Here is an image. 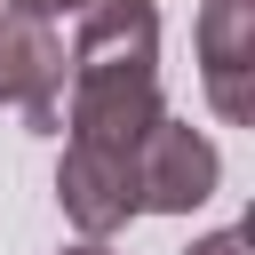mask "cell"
Segmentation results:
<instances>
[{
  "mask_svg": "<svg viewBox=\"0 0 255 255\" xmlns=\"http://www.w3.org/2000/svg\"><path fill=\"white\" fill-rule=\"evenodd\" d=\"M64 88H72V104L56 120L72 128V143L135 151L143 128L167 112L159 104V8L151 0H88L80 40L64 56Z\"/></svg>",
  "mask_w": 255,
  "mask_h": 255,
  "instance_id": "6da1fadb",
  "label": "cell"
},
{
  "mask_svg": "<svg viewBox=\"0 0 255 255\" xmlns=\"http://www.w3.org/2000/svg\"><path fill=\"white\" fill-rule=\"evenodd\" d=\"M215 175H223V159H215V143H207L199 128H183V120H167V112L143 128V143H135V207H151V215H191V207L215 199Z\"/></svg>",
  "mask_w": 255,
  "mask_h": 255,
  "instance_id": "7a4b0ae2",
  "label": "cell"
},
{
  "mask_svg": "<svg viewBox=\"0 0 255 255\" xmlns=\"http://www.w3.org/2000/svg\"><path fill=\"white\" fill-rule=\"evenodd\" d=\"M199 80L215 120H255V0H207L199 8Z\"/></svg>",
  "mask_w": 255,
  "mask_h": 255,
  "instance_id": "3957f363",
  "label": "cell"
},
{
  "mask_svg": "<svg viewBox=\"0 0 255 255\" xmlns=\"http://www.w3.org/2000/svg\"><path fill=\"white\" fill-rule=\"evenodd\" d=\"M56 199L64 215L88 231V239H112L135 207V151H112V143H64V167H56Z\"/></svg>",
  "mask_w": 255,
  "mask_h": 255,
  "instance_id": "277c9868",
  "label": "cell"
},
{
  "mask_svg": "<svg viewBox=\"0 0 255 255\" xmlns=\"http://www.w3.org/2000/svg\"><path fill=\"white\" fill-rule=\"evenodd\" d=\"M0 104H16L32 128H56V104H64V40L48 32V16L0 8Z\"/></svg>",
  "mask_w": 255,
  "mask_h": 255,
  "instance_id": "5b68a950",
  "label": "cell"
},
{
  "mask_svg": "<svg viewBox=\"0 0 255 255\" xmlns=\"http://www.w3.org/2000/svg\"><path fill=\"white\" fill-rule=\"evenodd\" d=\"M191 255H255V247H247V231H207Z\"/></svg>",
  "mask_w": 255,
  "mask_h": 255,
  "instance_id": "8992f818",
  "label": "cell"
},
{
  "mask_svg": "<svg viewBox=\"0 0 255 255\" xmlns=\"http://www.w3.org/2000/svg\"><path fill=\"white\" fill-rule=\"evenodd\" d=\"M0 8H16V16H64V8H88V0H0Z\"/></svg>",
  "mask_w": 255,
  "mask_h": 255,
  "instance_id": "52a82bcc",
  "label": "cell"
},
{
  "mask_svg": "<svg viewBox=\"0 0 255 255\" xmlns=\"http://www.w3.org/2000/svg\"><path fill=\"white\" fill-rule=\"evenodd\" d=\"M64 255H112V247H104V239H80V247H64Z\"/></svg>",
  "mask_w": 255,
  "mask_h": 255,
  "instance_id": "ba28073f",
  "label": "cell"
}]
</instances>
